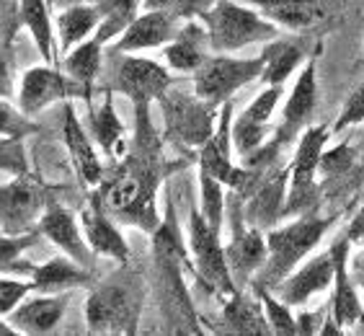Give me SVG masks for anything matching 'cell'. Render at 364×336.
Instances as JSON below:
<instances>
[{
    "mask_svg": "<svg viewBox=\"0 0 364 336\" xmlns=\"http://www.w3.org/2000/svg\"><path fill=\"white\" fill-rule=\"evenodd\" d=\"M132 112L134 130L127 150L106 166L101 184L91 191L106 215L119 225L153 233L161 223L158 191L163 182L186 163H171L166 158V142L153 125L150 104H132Z\"/></svg>",
    "mask_w": 364,
    "mask_h": 336,
    "instance_id": "1",
    "label": "cell"
},
{
    "mask_svg": "<svg viewBox=\"0 0 364 336\" xmlns=\"http://www.w3.org/2000/svg\"><path fill=\"white\" fill-rule=\"evenodd\" d=\"M147 300L145 274L124 261L109 277L96 280L85 298V329L88 334H137Z\"/></svg>",
    "mask_w": 364,
    "mask_h": 336,
    "instance_id": "2",
    "label": "cell"
},
{
    "mask_svg": "<svg viewBox=\"0 0 364 336\" xmlns=\"http://www.w3.org/2000/svg\"><path fill=\"white\" fill-rule=\"evenodd\" d=\"M336 220L338 215H297L294 223L282 225V228H269L264 233V238H267V259L259 266V272L251 277L253 288H277L289 272H294L300 266V261H305V256L321 243L323 236L336 225Z\"/></svg>",
    "mask_w": 364,
    "mask_h": 336,
    "instance_id": "3",
    "label": "cell"
},
{
    "mask_svg": "<svg viewBox=\"0 0 364 336\" xmlns=\"http://www.w3.org/2000/svg\"><path fill=\"white\" fill-rule=\"evenodd\" d=\"M153 248V282H155V300L161 308L166 329L171 334H202L199 315L191 305L186 272L194 274V264L189 259L178 256L166 246H150Z\"/></svg>",
    "mask_w": 364,
    "mask_h": 336,
    "instance_id": "4",
    "label": "cell"
},
{
    "mask_svg": "<svg viewBox=\"0 0 364 336\" xmlns=\"http://www.w3.org/2000/svg\"><path fill=\"white\" fill-rule=\"evenodd\" d=\"M212 52L228 55L256 42H269L279 34V26L243 0H215L199 14Z\"/></svg>",
    "mask_w": 364,
    "mask_h": 336,
    "instance_id": "5",
    "label": "cell"
},
{
    "mask_svg": "<svg viewBox=\"0 0 364 336\" xmlns=\"http://www.w3.org/2000/svg\"><path fill=\"white\" fill-rule=\"evenodd\" d=\"M163 114V142H173L186 150H199L215 132L218 106L207 104L194 91L186 93L176 83L158 98Z\"/></svg>",
    "mask_w": 364,
    "mask_h": 336,
    "instance_id": "6",
    "label": "cell"
},
{
    "mask_svg": "<svg viewBox=\"0 0 364 336\" xmlns=\"http://www.w3.org/2000/svg\"><path fill=\"white\" fill-rule=\"evenodd\" d=\"M331 125H316L305 127L297 135V147H294L292 163H289V184H287V199H284V210H282V220L284 217H297L313 210V204L318 199V161L328 140Z\"/></svg>",
    "mask_w": 364,
    "mask_h": 336,
    "instance_id": "7",
    "label": "cell"
},
{
    "mask_svg": "<svg viewBox=\"0 0 364 336\" xmlns=\"http://www.w3.org/2000/svg\"><path fill=\"white\" fill-rule=\"evenodd\" d=\"M264 60L259 57H230V55H207L204 63L191 73V91L212 106H223L230 101L240 88L259 80Z\"/></svg>",
    "mask_w": 364,
    "mask_h": 336,
    "instance_id": "8",
    "label": "cell"
},
{
    "mask_svg": "<svg viewBox=\"0 0 364 336\" xmlns=\"http://www.w3.org/2000/svg\"><path fill=\"white\" fill-rule=\"evenodd\" d=\"M189 248L196 280L202 282L210 293L228 298L230 293L238 290V285L232 282L228 259H225V246L220 241V233L204 220L196 199L189 202Z\"/></svg>",
    "mask_w": 364,
    "mask_h": 336,
    "instance_id": "9",
    "label": "cell"
},
{
    "mask_svg": "<svg viewBox=\"0 0 364 336\" xmlns=\"http://www.w3.org/2000/svg\"><path fill=\"white\" fill-rule=\"evenodd\" d=\"M93 93L77 80H73L68 73H63L57 65H34L21 75L16 85V106L26 117H36L52 104H65V101H93Z\"/></svg>",
    "mask_w": 364,
    "mask_h": 336,
    "instance_id": "10",
    "label": "cell"
},
{
    "mask_svg": "<svg viewBox=\"0 0 364 336\" xmlns=\"http://www.w3.org/2000/svg\"><path fill=\"white\" fill-rule=\"evenodd\" d=\"M243 202L245 196L238 191H230V196L225 199V212L230 215V243L225 246V259L230 266L232 282L238 288L251 285V277L259 272V266L267 259L264 231L245 223Z\"/></svg>",
    "mask_w": 364,
    "mask_h": 336,
    "instance_id": "11",
    "label": "cell"
},
{
    "mask_svg": "<svg viewBox=\"0 0 364 336\" xmlns=\"http://www.w3.org/2000/svg\"><path fill=\"white\" fill-rule=\"evenodd\" d=\"M49 196V187L31 171L11 176V182L0 184V231H36Z\"/></svg>",
    "mask_w": 364,
    "mask_h": 336,
    "instance_id": "12",
    "label": "cell"
},
{
    "mask_svg": "<svg viewBox=\"0 0 364 336\" xmlns=\"http://www.w3.org/2000/svg\"><path fill=\"white\" fill-rule=\"evenodd\" d=\"M178 83L166 65L155 63L150 57L122 55L114 73V93H124L132 104H158V98Z\"/></svg>",
    "mask_w": 364,
    "mask_h": 336,
    "instance_id": "13",
    "label": "cell"
},
{
    "mask_svg": "<svg viewBox=\"0 0 364 336\" xmlns=\"http://www.w3.org/2000/svg\"><path fill=\"white\" fill-rule=\"evenodd\" d=\"M36 231H39L42 238L52 241L68 259L96 272V256H93V251L85 243L83 231H80V220L75 217V212L57 202L55 196L47 199V207H44L42 217L36 223Z\"/></svg>",
    "mask_w": 364,
    "mask_h": 336,
    "instance_id": "14",
    "label": "cell"
},
{
    "mask_svg": "<svg viewBox=\"0 0 364 336\" xmlns=\"http://www.w3.org/2000/svg\"><path fill=\"white\" fill-rule=\"evenodd\" d=\"M63 142L68 147V158H70V166L75 171L80 187L88 191L96 189L101 179H104L106 166L98 158L96 142L88 135L80 117L75 114V104L73 101H65L63 106Z\"/></svg>",
    "mask_w": 364,
    "mask_h": 336,
    "instance_id": "15",
    "label": "cell"
},
{
    "mask_svg": "<svg viewBox=\"0 0 364 336\" xmlns=\"http://www.w3.org/2000/svg\"><path fill=\"white\" fill-rule=\"evenodd\" d=\"M77 220H80V231H83V238L93 251V256L112 259L117 264L132 261V251H129V243H127L124 233H122V225L114 217L106 215V210L101 207V202H98V196L93 191Z\"/></svg>",
    "mask_w": 364,
    "mask_h": 336,
    "instance_id": "16",
    "label": "cell"
},
{
    "mask_svg": "<svg viewBox=\"0 0 364 336\" xmlns=\"http://www.w3.org/2000/svg\"><path fill=\"white\" fill-rule=\"evenodd\" d=\"M318 104V57L313 55L308 63L302 65L300 75L294 80L292 93L287 98L284 114H282V125L274 130V140L282 147L297 140V135L310 125V117L316 112Z\"/></svg>",
    "mask_w": 364,
    "mask_h": 336,
    "instance_id": "17",
    "label": "cell"
},
{
    "mask_svg": "<svg viewBox=\"0 0 364 336\" xmlns=\"http://www.w3.org/2000/svg\"><path fill=\"white\" fill-rule=\"evenodd\" d=\"M181 26V19L166 11H145L137 14L134 21L122 31L112 42L117 55H134V52H147L168 44Z\"/></svg>",
    "mask_w": 364,
    "mask_h": 336,
    "instance_id": "18",
    "label": "cell"
},
{
    "mask_svg": "<svg viewBox=\"0 0 364 336\" xmlns=\"http://www.w3.org/2000/svg\"><path fill=\"white\" fill-rule=\"evenodd\" d=\"M68 300H70V293H36L34 298L26 295L6 318L18 334L42 336L55 331L57 323L63 321Z\"/></svg>",
    "mask_w": 364,
    "mask_h": 336,
    "instance_id": "19",
    "label": "cell"
},
{
    "mask_svg": "<svg viewBox=\"0 0 364 336\" xmlns=\"http://www.w3.org/2000/svg\"><path fill=\"white\" fill-rule=\"evenodd\" d=\"M331 282H333V253L328 248V251L308 259L297 272H289L272 293L292 308V305L308 303L313 295L323 293Z\"/></svg>",
    "mask_w": 364,
    "mask_h": 336,
    "instance_id": "20",
    "label": "cell"
},
{
    "mask_svg": "<svg viewBox=\"0 0 364 336\" xmlns=\"http://www.w3.org/2000/svg\"><path fill=\"white\" fill-rule=\"evenodd\" d=\"M287 184H289V168L282 171H269L251 194L245 196L248 204L243 207L245 223L259 228V231H269L282 220V210H284V199H287Z\"/></svg>",
    "mask_w": 364,
    "mask_h": 336,
    "instance_id": "21",
    "label": "cell"
},
{
    "mask_svg": "<svg viewBox=\"0 0 364 336\" xmlns=\"http://www.w3.org/2000/svg\"><path fill=\"white\" fill-rule=\"evenodd\" d=\"M101 96H104L101 98V106H93V101L85 104V109H88L85 130H88V135L93 137V142H96V145L106 153L109 163H112L127 150L129 137H127L124 122H122L119 114H117L112 85H106L104 91H101Z\"/></svg>",
    "mask_w": 364,
    "mask_h": 336,
    "instance_id": "22",
    "label": "cell"
},
{
    "mask_svg": "<svg viewBox=\"0 0 364 336\" xmlns=\"http://www.w3.org/2000/svg\"><path fill=\"white\" fill-rule=\"evenodd\" d=\"M28 280L34 293H73V290H88L98 280L93 269L75 264L68 256H55L44 264L28 266Z\"/></svg>",
    "mask_w": 364,
    "mask_h": 336,
    "instance_id": "23",
    "label": "cell"
},
{
    "mask_svg": "<svg viewBox=\"0 0 364 336\" xmlns=\"http://www.w3.org/2000/svg\"><path fill=\"white\" fill-rule=\"evenodd\" d=\"M277 26L305 31L331 14V0H243Z\"/></svg>",
    "mask_w": 364,
    "mask_h": 336,
    "instance_id": "24",
    "label": "cell"
},
{
    "mask_svg": "<svg viewBox=\"0 0 364 336\" xmlns=\"http://www.w3.org/2000/svg\"><path fill=\"white\" fill-rule=\"evenodd\" d=\"M349 248L351 241L346 236L331 246V253H333V298H331V315H333V321L331 323H338V329H346V326H351V323H357L362 318V305H359L357 290H354V282L349 280V269H346Z\"/></svg>",
    "mask_w": 364,
    "mask_h": 336,
    "instance_id": "25",
    "label": "cell"
},
{
    "mask_svg": "<svg viewBox=\"0 0 364 336\" xmlns=\"http://www.w3.org/2000/svg\"><path fill=\"white\" fill-rule=\"evenodd\" d=\"M207 55H210V42L199 19H189L186 23H181L173 39L163 44V57L168 63V70L183 73V75H191Z\"/></svg>",
    "mask_w": 364,
    "mask_h": 336,
    "instance_id": "26",
    "label": "cell"
},
{
    "mask_svg": "<svg viewBox=\"0 0 364 336\" xmlns=\"http://www.w3.org/2000/svg\"><path fill=\"white\" fill-rule=\"evenodd\" d=\"M101 14L96 3H75V6L63 8L55 19V39H57V55L70 52L75 44L85 42L88 36L96 34Z\"/></svg>",
    "mask_w": 364,
    "mask_h": 336,
    "instance_id": "27",
    "label": "cell"
},
{
    "mask_svg": "<svg viewBox=\"0 0 364 336\" xmlns=\"http://www.w3.org/2000/svg\"><path fill=\"white\" fill-rule=\"evenodd\" d=\"M223 323L230 334H272L259 295L251 298L240 288L223 298Z\"/></svg>",
    "mask_w": 364,
    "mask_h": 336,
    "instance_id": "28",
    "label": "cell"
},
{
    "mask_svg": "<svg viewBox=\"0 0 364 336\" xmlns=\"http://www.w3.org/2000/svg\"><path fill=\"white\" fill-rule=\"evenodd\" d=\"M18 19L26 26L28 36L34 39L39 55L44 57V63L60 68L55 21H52V8L47 6V0H18Z\"/></svg>",
    "mask_w": 364,
    "mask_h": 336,
    "instance_id": "29",
    "label": "cell"
},
{
    "mask_svg": "<svg viewBox=\"0 0 364 336\" xmlns=\"http://www.w3.org/2000/svg\"><path fill=\"white\" fill-rule=\"evenodd\" d=\"M104 47L106 44L98 36H88L85 42L65 52V57L60 60V70L68 73L80 85H85L88 91H96V80L104 68Z\"/></svg>",
    "mask_w": 364,
    "mask_h": 336,
    "instance_id": "30",
    "label": "cell"
},
{
    "mask_svg": "<svg viewBox=\"0 0 364 336\" xmlns=\"http://www.w3.org/2000/svg\"><path fill=\"white\" fill-rule=\"evenodd\" d=\"M261 60H264V68H261L259 80H264L267 85H284V80L302 65L305 52L300 44L274 36L261 49Z\"/></svg>",
    "mask_w": 364,
    "mask_h": 336,
    "instance_id": "31",
    "label": "cell"
},
{
    "mask_svg": "<svg viewBox=\"0 0 364 336\" xmlns=\"http://www.w3.org/2000/svg\"><path fill=\"white\" fill-rule=\"evenodd\" d=\"M93 3L101 14V23H98L93 36H98L106 47L134 21V16L140 14V0H93Z\"/></svg>",
    "mask_w": 364,
    "mask_h": 336,
    "instance_id": "32",
    "label": "cell"
},
{
    "mask_svg": "<svg viewBox=\"0 0 364 336\" xmlns=\"http://www.w3.org/2000/svg\"><path fill=\"white\" fill-rule=\"evenodd\" d=\"M225 199H228V191H225L223 184L207 171H199V202L196 204H199V212L204 215V220L218 233H223Z\"/></svg>",
    "mask_w": 364,
    "mask_h": 336,
    "instance_id": "33",
    "label": "cell"
},
{
    "mask_svg": "<svg viewBox=\"0 0 364 336\" xmlns=\"http://www.w3.org/2000/svg\"><path fill=\"white\" fill-rule=\"evenodd\" d=\"M251 290L259 295L261 308H264V315H267L272 334H277V336H294L297 334V318L292 315V308H289L287 303L279 300V298L267 288H253L251 285Z\"/></svg>",
    "mask_w": 364,
    "mask_h": 336,
    "instance_id": "34",
    "label": "cell"
},
{
    "mask_svg": "<svg viewBox=\"0 0 364 336\" xmlns=\"http://www.w3.org/2000/svg\"><path fill=\"white\" fill-rule=\"evenodd\" d=\"M42 132V125L34 120V117H26V114L18 109L16 104H11L8 98H0V137H18V140H26L31 135Z\"/></svg>",
    "mask_w": 364,
    "mask_h": 336,
    "instance_id": "35",
    "label": "cell"
},
{
    "mask_svg": "<svg viewBox=\"0 0 364 336\" xmlns=\"http://www.w3.org/2000/svg\"><path fill=\"white\" fill-rule=\"evenodd\" d=\"M39 241H42L39 231H28V233L0 231V274H6L8 269L21 259L28 248H34Z\"/></svg>",
    "mask_w": 364,
    "mask_h": 336,
    "instance_id": "36",
    "label": "cell"
},
{
    "mask_svg": "<svg viewBox=\"0 0 364 336\" xmlns=\"http://www.w3.org/2000/svg\"><path fill=\"white\" fill-rule=\"evenodd\" d=\"M354 166V147L349 140L338 142L331 150L323 147L321 161H318V176L323 179H338V176L349 174V168Z\"/></svg>",
    "mask_w": 364,
    "mask_h": 336,
    "instance_id": "37",
    "label": "cell"
},
{
    "mask_svg": "<svg viewBox=\"0 0 364 336\" xmlns=\"http://www.w3.org/2000/svg\"><path fill=\"white\" fill-rule=\"evenodd\" d=\"M28 153L23 140L18 137H0V174L6 176H18L28 174Z\"/></svg>",
    "mask_w": 364,
    "mask_h": 336,
    "instance_id": "38",
    "label": "cell"
},
{
    "mask_svg": "<svg viewBox=\"0 0 364 336\" xmlns=\"http://www.w3.org/2000/svg\"><path fill=\"white\" fill-rule=\"evenodd\" d=\"M31 293H34L31 280H18L14 274H0V315H8Z\"/></svg>",
    "mask_w": 364,
    "mask_h": 336,
    "instance_id": "39",
    "label": "cell"
},
{
    "mask_svg": "<svg viewBox=\"0 0 364 336\" xmlns=\"http://www.w3.org/2000/svg\"><path fill=\"white\" fill-rule=\"evenodd\" d=\"M140 8L166 11V14L178 16L181 21H189V19H199V14L207 8V0H140Z\"/></svg>",
    "mask_w": 364,
    "mask_h": 336,
    "instance_id": "40",
    "label": "cell"
},
{
    "mask_svg": "<svg viewBox=\"0 0 364 336\" xmlns=\"http://www.w3.org/2000/svg\"><path fill=\"white\" fill-rule=\"evenodd\" d=\"M282 93H284V88H282V85H267V91H261L259 96L253 98V104L248 106L243 114L253 122L269 125V122H272L274 109H277V104H279Z\"/></svg>",
    "mask_w": 364,
    "mask_h": 336,
    "instance_id": "41",
    "label": "cell"
},
{
    "mask_svg": "<svg viewBox=\"0 0 364 336\" xmlns=\"http://www.w3.org/2000/svg\"><path fill=\"white\" fill-rule=\"evenodd\" d=\"M359 122H364V83L346 98V104H343L341 114H338V120L333 122V132L338 135V132H343L346 127H354V125H359Z\"/></svg>",
    "mask_w": 364,
    "mask_h": 336,
    "instance_id": "42",
    "label": "cell"
},
{
    "mask_svg": "<svg viewBox=\"0 0 364 336\" xmlns=\"http://www.w3.org/2000/svg\"><path fill=\"white\" fill-rule=\"evenodd\" d=\"M0 98H16V75L11 57L0 49Z\"/></svg>",
    "mask_w": 364,
    "mask_h": 336,
    "instance_id": "43",
    "label": "cell"
},
{
    "mask_svg": "<svg viewBox=\"0 0 364 336\" xmlns=\"http://www.w3.org/2000/svg\"><path fill=\"white\" fill-rule=\"evenodd\" d=\"M318 321H321V315L318 313L300 315V318H297V334H318V331H321Z\"/></svg>",
    "mask_w": 364,
    "mask_h": 336,
    "instance_id": "44",
    "label": "cell"
},
{
    "mask_svg": "<svg viewBox=\"0 0 364 336\" xmlns=\"http://www.w3.org/2000/svg\"><path fill=\"white\" fill-rule=\"evenodd\" d=\"M346 238H349L351 243H364V210L354 217V223H351L349 236H346Z\"/></svg>",
    "mask_w": 364,
    "mask_h": 336,
    "instance_id": "45",
    "label": "cell"
},
{
    "mask_svg": "<svg viewBox=\"0 0 364 336\" xmlns=\"http://www.w3.org/2000/svg\"><path fill=\"white\" fill-rule=\"evenodd\" d=\"M75 3H91V0H47V6L52 11H63L68 6H75Z\"/></svg>",
    "mask_w": 364,
    "mask_h": 336,
    "instance_id": "46",
    "label": "cell"
},
{
    "mask_svg": "<svg viewBox=\"0 0 364 336\" xmlns=\"http://www.w3.org/2000/svg\"><path fill=\"white\" fill-rule=\"evenodd\" d=\"M18 336V331L14 329V326H11V323L6 321V315H0V336Z\"/></svg>",
    "mask_w": 364,
    "mask_h": 336,
    "instance_id": "47",
    "label": "cell"
},
{
    "mask_svg": "<svg viewBox=\"0 0 364 336\" xmlns=\"http://www.w3.org/2000/svg\"><path fill=\"white\" fill-rule=\"evenodd\" d=\"M359 285H362V290H364V280H362V282H359Z\"/></svg>",
    "mask_w": 364,
    "mask_h": 336,
    "instance_id": "48",
    "label": "cell"
},
{
    "mask_svg": "<svg viewBox=\"0 0 364 336\" xmlns=\"http://www.w3.org/2000/svg\"><path fill=\"white\" fill-rule=\"evenodd\" d=\"M362 163H364V161H362Z\"/></svg>",
    "mask_w": 364,
    "mask_h": 336,
    "instance_id": "49",
    "label": "cell"
}]
</instances>
